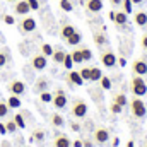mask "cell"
Wrapping results in <instances>:
<instances>
[{
    "instance_id": "cell-25",
    "label": "cell",
    "mask_w": 147,
    "mask_h": 147,
    "mask_svg": "<svg viewBox=\"0 0 147 147\" xmlns=\"http://www.w3.org/2000/svg\"><path fill=\"white\" fill-rule=\"evenodd\" d=\"M103 77V72H101V69L99 67H91V80L92 82H99V79Z\"/></svg>"
},
{
    "instance_id": "cell-4",
    "label": "cell",
    "mask_w": 147,
    "mask_h": 147,
    "mask_svg": "<svg viewBox=\"0 0 147 147\" xmlns=\"http://www.w3.org/2000/svg\"><path fill=\"white\" fill-rule=\"evenodd\" d=\"M99 60H101V63H103L106 69H113V67H116L118 57L115 55L113 50H110V48H103V50L99 51Z\"/></svg>"
},
{
    "instance_id": "cell-30",
    "label": "cell",
    "mask_w": 147,
    "mask_h": 147,
    "mask_svg": "<svg viewBox=\"0 0 147 147\" xmlns=\"http://www.w3.org/2000/svg\"><path fill=\"white\" fill-rule=\"evenodd\" d=\"M14 121H16L17 128H26V120H24V115H22V113L14 115Z\"/></svg>"
},
{
    "instance_id": "cell-38",
    "label": "cell",
    "mask_w": 147,
    "mask_h": 147,
    "mask_svg": "<svg viewBox=\"0 0 147 147\" xmlns=\"http://www.w3.org/2000/svg\"><path fill=\"white\" fill-rule=\"evenodd\" d=\"M39 99H41L43 103H51L53 94H51V92H48V91H45V92H41V94H39Z\"/></svg>"
},
{
    "instance_id": "cell-20",
    "label": "cell",
    "mask_w": 147,
    "mask_h": 147,
    "mask_svg": "<svg viewBox=\"0 0 147 147\" xmlns=\"http://www.w3.org/2000/svg\"><path fill=\"white\" fill-rule=\"evenodd\" d=\"M50 123H51L55 128H62V127L65 125V120H63V116H62L60 113H53V115L50 116Z\"/></svg>"
},
{
    "instance_id": "cell-42",
    "label": "cell",
    "mask_w": 147,
    "mask_h": 147,
    "mask_svg": "<svg viewBox=\"0 0 147 147\" xmlns=\"http://www.w3.org/2000/svg\"><path fill=\"white\" fill-rule=\"evenodd\" d=\"M31 10H39V0H28Z\"/></svg>"
},
{
    "instance_id": "cell-19",
    "label": "cell",
    "mask_w": 147,
    "mask_h": 147,
    "mask_svg": "<svg viewBox=\"0 0 147 147\" xmlns=\"http://www.w3.org/2000/svg\"><path fill=\"white\" fill-rule=\"evenodd\" d=\"M48 87H50V80L46 77H39L36 82H34V92H38V94L48 91Z\"/></svg>"
},
{
    "instance_id": "cell-53",
    "label": "cell",
    "mask_w": 147,
    "mask_h": 147,
    "mask_svg": "<svg viewBox=\"0 0 147 147\" xmlns=\"http://www.w3.org/2000/svg\"><path fill=\"white\" fill-rule=\"evenodd\" d=\"M9 2H17V0H9Z\"/></svg>"
},
{
    "instance_id": "cell-45",
    "label": "cell",
    "mask_w": 147,
    "mask_h": 147,
    "mask_svg": "<svg viewBox=\"0 0 147 147\" xmlns=\"http://www.w3.org/2000/svg\"><path fill=\"white\" fill-rule=\"evenodd\" d=\"M110 3L113 7H120V5H121V0H110Z\"/></svg>"
},
{
    "instance_id": "cell-24",
    "label": "cell",
    "mask_w": 147,
    "mask_h": 147,
    "mask_svg": "<svg viewBox=\"0 0 147 147\" xmlns=\"http://www.w3.org/2000/svg\"><path fill=\"white\" fill-rule=\"evenodd\" d=\"M21 98L19 96H14V94H10V98L7 99V106L9 108H14V110H17V108H21Z\"/></svg>"
},
{
    "instance_id": "cell-52",
    "label": "cell",
    "mask_w": 147,
    "mask_h": 147,
    "mask_svg": "<svg viewBox=\"0 0 147 147\" xmlns=\"http://www.w3.org/2000/svg\"><path fill=\"white\" fill-rule=\"evenodd\" d=\"M127 147H134V142L130 140V142H128V146H127Z\"/></svg>"
},
{
    "instance_id": "cell-27",
    "label": "cell",
    "mask_w": 147,
    "mask_h": 147,
    "mask_svg": "<svg viewBox=\"0 0 147 147\" xmlns=\"http://www.w3.org/2000/svg\"><path fill=\"white\" fill-rule=\"evenodd\" d=\"M79 50H80V53H82L84 62H91V60H92V51H91L87 46H79Z\"/></svg>"
},
{
    "instance_id": "cell-11",
    "label": "cell",
    "mask_w": 147,
    "mask_h": 147,
    "mask_svg": "<svg viewBox=\"0 0 147 147\" xmlns=\"http://www.w3.org/2000/svg\"><path fill=\"white\" fill-rule=\"evenodd\" d=\"M46 65H48V57H45L43 53H38L34 55L33 58H31V67L34 69V70H45L46 69Z\"/></svg>"
},
{
    "instance_id": "cell-16",
    "label": "cell",
    "mask_w": 147,
    "mask_h": 147,
    "mask_svg": "<svg viewBox=\"0 0 147 147\" xmlns=\"http://www.w3.org/2000/svg\"><path fill=\"white\" fill-rule=\"evenodd\" d=\"M113 22L116 24V28H123V26H127V24H128V14H125L121 9L115 10V19H113Z\"/></svg>"
},
{
    "instance_id": "cell-21",
    "label": "cell",
    "mask_w": 147,
    "mask_h": 147,
    "mask_svg": "<svg viewBox=\"0 0 147 147\" xmlns=\"http://www.w3.org/2000/svg\"><path fill=\"white\" fill-rule=\"evenodd\" d=\"M80 41H82V34H80L79 31H75L72 36H69L67 39H65V43H67L69 46H79Z\"/></svg>"
},
{
    "instance_id": "cell-9",
    "label": "cell",
    "mask_w": 147,
    "mask_h": 147,
    "mask_svg": "<svg viewBox=\"0 0 147 147\" xmlns=\"http://www.w3.org/2000/svg\"><path fill=\"white\" fill-rule=\"evenodd\" d=\"M7 91L10 94H14V96H22L26 92V84L22 80H12V82H9Z\"/></svg>"
},
{
    "instance_id": "cell-43",
    "label": "cell",
    "mask_w": 147,
    "mask_h": 147,
    "mask_svg": "<svg viewBox=\"0 0 147 147\" xmlns=\"http://www.w3.org/2000/svg\"><path fill=\"white\" fill-rule=\"evenodd\" d=\"M140 46H142V48L147 51V33H146L142 38H140Z\"/></svg>"
},
{
    "instance_id": "cell-39",
    "label": "cell",
    "mask_w": 147,
    "mask_h": 147,
    "mask_svg": "<svg viewBox=\"0 0 147 147\" xmlns=\"http://www.w3.org/2000/svg\"><path fill=\"white\" fill-rule=\"evenodd\" d=\"M9 60H10L9 53H7V51H0V69H2V67H3V65L9 62Z\"/></svg>"
},
{
    "instance_id": "cell-37",
    "label": "cell",
    "mask_w": 147,
    "mask_h": 147,
    "mask_svg": "<svg viewBox=\"0 0 147 147\" xmlns=\"http://www.w3.org/2000/svg\"><path fill=\"white\" fill-rule=\"evenodd\" d=\"M9 106H7V103L5 101H0V118H5L7 115H9Z\"/></svg>"
},
{
    "instance_id": "cell-23",
    "label": "cell",
    "mask_w": 147,
    "mask_h": 147,
    "mask_svg": "<svg viewBox=\"0 0 147 147\" xmlns=\"http://www.w3.org/2000/svg\"><path fill=\"white\" fill-rule=\"evenodd\" d=\"M113 103H116V105H120L121 108H125V106H128V99H127V96H125L123 92H116V94L113 96Z\"/></svg>"
},
{
    "instance_id": "cell-5",
    "label": "cell",
    "mask_w": 147,
    "mask_h": 147,
    "mask_svg": "<svg viewBox=\"0 0 147 147\" xmlns=\"http://www.w3.org/2000/svg\"><path fill=\"white\" fill-rule=\"evenodd\" d=\"M51 105H53L57 110H63V108H67V105H69V98H67V94H65L63 89H57V91H55L53 99H51Z\"/></svg>"
},
{
    "instance_id": "cell-26",
    "label": "cell",
    "mask_w": 147,
    "mask_h": 147,
    "mask_svg": "<svg viewBox=\"0 0 147 147\" xmlns=\"http://www.w3.org/2000/svg\"><path fill=\"white\" fill-rule=\"evenodd\" d=\"M74 7H75V3H74L72 0H60V9L63 12H72Z\"/></svg>"
},
{
    "instance_id": "cell-54",
    "label": "cell",
    "mask_w": 147,
    "mask_h": 147,
    "mask_svg": "<svg viewBox=\"0 0 147 147\" xmlns=\"http://www.w3.org/2000/svg\"><path fill=\"white\" fill-rule=\"evenodd\" d=\"M144 147H147V142H146V144H144Z\"/></svg>"
},
{
    "instance_id": "cell-12",
    "label": "cell",
    "mask_w": 147,
    "mask_h": 147,
    "mask_svg": "<svg viewBox=\"0 0 147 147\" xmlns=\"http://www.w3.org/2000/svg\"><path fill=\"white\" fill-rule=\"evenodd\" d=\"M132 74L134 75H147V62L144 58H137L132 62Z\"/></svg>"
},
{
    "instance_id": "cell-7",
    "label": "cell",
    "mask_w": 147,
    "mask_h": 147,
    "mask_svg": "<svg viewBox=\"0 0 147 147\" xmlns=\"http://www.w3.org/2000/svg\"><path fill=\"white\" fill-rule=\"evenodd\" d=\"M36 29V19L34 17H29V16H24L22 21H19V31L22 34H29Z\"/></svg>"
},
{
    "instance_id": "cell-17",
    "label": "cell",
    "mask_w": 147,
    "mask_h": 147,
    "mask_svg": "<svg viewBox=\"0 0 147 147\" xmlns=\"http://www.w3.org/2000/svg\"><path fill=\"white\" fill-rule=\"evenodd\" d=\"M53 147H72V140L65 134H57L53 139Z\"/></svg>"
},
{
    "instance_id": "cell-34",
    "label": "cell",
    "mask_w": 147,
    "mask_h": 147,
    "mask_svg": "<svg viewBox=\"0 0 147 147\" xmlns=\"http://www.w3.org/2000/svg\"><path fill=\"white\" fill-rule=\"evenodd\" d=\"M41 53H43L45 57H51V55H53V46L48 45V43H43V45H41Z\"/></svg>"
},
{
    "instance_id": "cell-18",
    "label": "cell",
    "mask_w": 147,
    "mask_h": 147,
    "mask_svg": "<svg viewBox=\"0 0 147 147\" xmlns=\"http://www.w3.org/2000/svg\"><path fill=\"white\" fill-rule=\"evenodd\" d=\"M75 31H77V29H75V26L70 24V22H62V26H60V36H62L63 41H65L69 36H72Z\"/></svg>"
},
{
    "instance_id": "cell-6",
    "label": "cell",
    "mask_w": 147,
    "mask_h": 147,
    "mask_svg": "<svg viewBox=\"0 0 147 147\" xmlns=\"http://www.w3.org/2000/svg\"><path fill=\"white\" fill-rule=\"evenodd\" d=\"M92 139H94V142H96L98 146L108 144V140H110V132H108V128H106V127H96L94 132H92Z\"/></svg>"
},
{
    "instance_id": "cell-48",
    "label": "cell",
    "mask_w": 147,
    "mask_h": 147,
    "mask_svg": "<svg viewBox=\"0 0 147 147\" xmlns=\"http://www.w3.org/2000/svg\"><path fill=\"white\" fill-rule=\"evenodd\" d=\"M0 134H2V135H5V134H7V130H5V125H3V123H0Z\"/></svg>"
},
{
    "instance_id": "cell-46",
    "label": "cell",
    "mask_w": 147,
    "mask_h": 147,
    "mask_svg": "<svg viewBox=\"0 0 147 147\" xmlns=\"http://www.w3.org/2000/svg\"><path fill=\"white\" fill-rule=\"evenodd\" d=\"M70 127H72V130H74V132H79V130H80V125H79V123H72Z\"/></svg>"
},
{
    "instance_id": "cell-31",
    "label": "cell",
    "mask_w": 147,
    "mask_h": 147,
    "mask_svg": "<svg viewBox=\"0 0 147 147\" xmlns=\"http://www.w3.org/2000/svg\"><path fill=\"white\" fill-rule=\"evenodd\" d=\"M5 130H7V134H16L17 132V125H16L14 118H10V120L5 121Z\"/></svg>"
},
{
    "instance_id": "cell-22",
    "label": "cell",
    "mask_w": 147,
    "mask_h": 147,
    "mask_svg": "<svg viewBox=\"0 0 147 147\" xmlns=\"http://www.w3.org/2000/svg\"><path fill=\"white\" fill-rule=\"evenodd\" d=\"M65 53H67V51H65V50H62L60 46H58V48H55V50H53V55H51L53 62H55V63H62V62H63V58H65Z\"/></svg>"
},
{
    "instance_id": "cell-40",
    "label": "cell",
    "mask_w": 147,
    "mask_h": 147,
    "mask_svg": "<svg viewBox=\"0 0 147 147\" xmlns=\"http://www.w3.org/2000/svg\"><path fill=\"white\" fill-rule=\"evenodd\" d=\"M3 22L5 24H9V26H12V24H16V19H14V16H10V14H3Z\"/></svg>"
},
{
    "instance_id": "cell-49",
    "label": "cell",
    "mask_w": 147,
    "mask_h": 147,
    "mask_svg": "<svg viewBox=\"0 0 147 147\" xmlns=\"http://www.w3.org/2000/svg\"><path fill=\"white\" fill-rule=\"evenodd\" d=\"M74 147H82V140H74Z\"/></svg>"
},
{
    "instance_id": "cell-41",
    "label": "cell",
    "mask_w": 147,
    "mask_h": 147,
    "mask_svg": "<svg viewBox=\"0 0 147 147\" xmlns=\"http://www.w3.org/2000/svg\"><path fill=\"white\" fill-rule=\"evenodd\" d=\"M110 110H111V113H115V115H118V113H121V110H123V108H121L120 105H116V103H113V101H111V105H110Z\"/></svg>"
},
{
    "instance_id": "cell-47",
    "label": "cell",
    "mask_w": 147,
    "mask_h": 147,
    "mask_svg": "<svg viewBox=\"0 0 147 147\" xmlns=\"http://www.w3.org/2000/svg\"><path fill=\"white\" fill-rule=\"evenodd\" d=\"M132 3H134V5H144L146 0H132Z\"/></svg>"
},
{
    "instance_id": "cell-50",
    "label": "cell",
    "mask_w": 147,
    "mask_h": 147,
    "mask_svg": "<svg viewBox=\"0 0 147 147\" xmlns=\"http://www.w3.org/2000/svg\"><path fill=\"white\" fill-rule=\"evenodd\" d=\"M0 147H12V144H10V142H7V140H3V142L0 144Z\"/></svg>"
},
{
    "instance_id": "cell-8",
    "label": "cell",
    "mask_w": 147,
    "mask_h": 147,
    "mask_svg": "<svg viewBox=\"0 0 147 147\" xmlns=\"http://www.w3.org/2000/svg\"><path fill=\"white\" fill-rule=\"evenodd\" d=\"M92 39H94V45H96L99 50H103V48H106V46L110 45V39L106 36V33H105V28H103L101 31H94V33H92Z\"/></svg>"
},
{
    "instance_id": "cell-32",
    "label": "cell",
    "mask_w": 147,
    "mask_h": 147,
    "mask_svg": "<svg viewBox=\"0 0 147 147\" xmlns=\"http://www.w3.org/2000/svg\"><path fill=\"white\" fill-rule=\"evenodd\" d=\"M62 65H63V67H65L67 70H72V67H74V60H72V55H70V53H65V58H63Z\"/></svg>"
},
{
    "instance_id": "cell-15",
    "label": "cell",
    "mask_w": 147,
    "mask_h": 147,
    "mask_svg": "<svg viewBox=\"0 0 147 147\" xmlns=\"http://www.w3.org/2000/svg\"><path fill=\"white\" fill-rule=\"evenodd\" d=\"M29 10L31 9H29L28 0H17V2H14V14H17V16H28Z\"/></svg>"
},
{
    "instance_id": "cell-36",
    "label": "cell",
    "mask_w": 147,
    "mask_h": 147,
    "mask_svg": "<svg viewBox=\"0 0 147 147\" xmlns=\"http://www.w3.org/2000/svg\"><path fill=\"white\" fill-rule=\"evenodd\" d=\"M79 74H80V77L84 79V82H86V80H91V67H82Z\"/></svg>"
},
{
    "instance_id": "cell-3",
    "label": "cell",
    "mask_w": 147,
    "mask_h": 147,
    "mask_svg": "<svg viewBox=\"0 0 147 147\" xmlns=\"http://www.w3.org/2000/svg\"><path fill=\"white\" fill-rule=\"evenodd\" d=\"M87 103L84 101V99H80V98H74L72 99V105H70V115H72L74 118H79V120H82V118H86L87 116Z\"/></svg>"
},
{
    "instance_id": "cell-14",
    "label": "cell",
    "mask_w": 147,
    "mask_h": 147,
    "mask_svg": "<svg viewBox=\"0 0 147 147\" xmlns=\"http://www.w3.org/2000/svg\"><path fill=\"white\" fill-rule=\"evenodd\" d=\"M134 22L139 26V28H147V10L146 9H139L134 12Z\"/></svg>"
},
{
    "instance_id": "cell-44",
    "label": "cell",
    "mask_w": 147,
    "mask_h": 147,
    "mask_svg": "<svg viewBox=\"0 0 147 147\" xmlns=\"http://www.w3.org/2000/svg\"><path fill=\"white\" fill-rule=\"evenodd\" d=\"M116 65H120V67H125V65H127V58H125V57H120V58L116 60Z\"/></svg>"
},
{
    "instance_id": "cell-55",
    "label": "cell",
    "mask_w": 147,
    "mask_h": 147,
    "mask_svg": "<svg viewBox=\"0 0 147 147\" xmlns=\"http://www.w3.org/2000/svg\"><path fill=\"white\" fill-rule=\"evenodd\" d=\"M26 147H31V146H26Z\"/></svg>"
},
{
    "instance_id": "cell-28",
    "label": "cell",
    "mask_w": 147,
    "mask_h": 147,
    "mask_svg": "<svg viewBox=\"0 0 147 147\" xmlns=\"http://www.w3.org/2000/svg\"><path fill=\"white\" fill-rule=\"evenodd\" d=\"M99 86H101L103 91H110L111 89V79L108 75H103V77L99 79Z\"/></svg>"
},
{
    "instance_id": "cell-29",
    "label": "cell",
    "mask_w": 147,
    "mask_h": 147,
    "mask_svg": "<svg viewBox=\"0 0 147 147\" xmlns=\"http://www.w3.org/2000/svg\"><path fill=\"white\" fill-rule=\"evenodd\" d=\"M121 10L130 16V14L134 12V3H132V0H121Z\"/></svg>"
},
{
    "instance_id": "cell-2",
    "label": "cell",
    "mask_w": 147,
    "mask_h": 147,
    "mask_svg": "<svg viewBox=\"0 0 147 147\" xmlns=\"http://www.w3.org/2000/svg\"><path fill=\"white\" fill-rule=\"evenodd\" d=\"M130 91L137 98H142V96L147 94V82L144 80L142 75H134L132 77V80H130Z\"/></svg>"
},
{
    "instance_id": "cell-10",
    "label": "cell",
    "mask_w": 147,
    "mask_h": 147,
    "mask_svg": "<svg viewBox=\"0 0 147 147\" xmlns=\"http://www.w3.org/2000/svg\"><path fill=\"white\" fill-rule=\"evenodd\" d=\"M84 5L89 14H99L105 7V0H84Z\"/></svg>"
},
{
    "instance_id": "cell-13",
    "label": "cell",
    "mask_w": 147,
    "mask_h": 147,
    "mask_svg": "<svg viewBox=\"0 0 147 147\" xmlns=\"http://www.w3.org/2000/svg\"><path fill=\"white\" fill-rule=\"evenodd\" d=\"M67 84H69V87H80L84 84V79L80 77L79 72L70 70V72L67 74Z\"/></svg>"
},
{
    "instance_id": "cell-35",
    "label": "cell",
    "mask_w": 147,
    "mask_h": 147,
    "mask_svg": "<svg viewBox=\"0 0 147 147\" xmlns=\"http://www.w3.org/2000/svg\"><path fill=\"white\" fill-rule=\"evenodd\" d=\"M43 139H45V132H43V130H34L33 135H31V142H34V140L43 142Z\"/></svg>"
},
{
    "instance_id": "cell-33",
    "label": "cell",
    "mask_w": 147,
    "mask_h": 147,
    "mask_svg": "<svg viewBox=\"0 0 147 147\" xmlns=\"http://www.w3.org/2000/svg\"><path fill=\"white\" fill-rule=\"evenodd\" d=\"M70 55H72L74 63H84V58H82V53H80V50H79V48H77V50H74Z\"/></svg>"
},
{
    "instance_id": "cell-1",
    "label": "cell",
    "mask_w": 147,
    "mask_h": 147,
    "mask_svg": "<svg viewBox=\"0 0 147 147\" xmlns=\"http://www.w3.org/2000/svg\"><path fill=\"white\" fill-rule=\"evenodd\" d=\"M128 108H130V115H132L135 120H144L147 116L146 103H144L140 98H137V96H134V98L128 101Z\"/></svg>"
},
{
    "instance_id": "cell-51",
    "label": "cell",
    "mask_w": 147,
    "mask_h": 147,
    "mask_svg": "<svg viewBox=\"0 0 147 147\" xmlns=\"http://www.w3.org/2000/svg\"><path fill=\"white\" fill-rule=\"evenodd\" d=\"M110 19H111V21L115 19V10H111V12H110Z\"/></svg>"
}]
</instances>
